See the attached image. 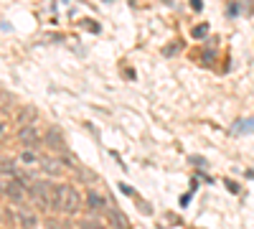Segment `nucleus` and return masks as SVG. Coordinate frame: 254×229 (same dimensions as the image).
I'll use <instances>...</instances> for the list:
<instances>
[{"label":"nucleus","mask_w":254,"mask_h":229,"mask_svg":"<svg viewBox=\"0 0 254 229\" xmlns=\"http://www.w3.org/2000/svg\"><path fill=\"white\" fill-rule=\"evenodd\" d=\"M81 206V196L74 186L69 183H56V209L64 214H76Z\"/></svg>","instance_id":"1"},{"label":"nucleus","mask_w":254,"mask_h":229,"mask_svg":"<svg viewBox=\"0 0 254 229\" xmlns=\"http://www.w3.org/2000/svg\"><path fill=\"white\" fill-rule=\"evenodd\" d=\"M28 196L38 206H44V209H56V183L51 181H33L28 189Z\"/></svg>","instance_id":"2"},{"label":"nucleus","mask_w":254,"mask_h":229,"mask_svg":"<svg viewBox=\"0 0 254 229\" xmlns=\"http://www.w3.org/2000/svg\"><path fill=\"white\" fill-rule=\"evenodd\" d=\"M3 194L8 196V201H10V204L20 206V209H23L26 201H28V189H26V186L20 183L18 178H13V181L8 178V181H5V189H3Z\"/></svg>","instance_id":"3"},{"label":"nucleus","mask_w":254,"mask_h":229,"mask_svg":"<svg viewBox=\"0 0 254 229\" xmlns=\"http://www.w3.org/2000/svg\"><path fill=\"white\" fill-rule=\"evenodd\" d=\"M18 138H20V143L26 145L28 151H33L36 145L41 143V138H38V133H36V128H20V133H18Z\"/></svg>","instance_id":"4"},{"label":"nucleus","mask_w":254,"mask_h":229,"mask_svg":"<svg viewBox=\"0 0 254 229\" xmlns=\"http://www.w3.org/2000/svg\"><path fill=\"white\" fill-rule=\"evenodd\" d=\"M41 168H44V173H49V176H61L64 173V165L56 158H44L41 160Z\"/></svg>","instance_id":"5"},{"label":"nucleus","mask_w":254,"mask_h":229,"mask_svg":"<svg viewBox=\"0 0 254 229\" xmlns=\"http://www.w3.org/2000/svg\"><path fill=\"white\" fill-rule=\"evenodd\" d=\"M87 209H89V212H104V209H107V201H104L99 194L89 191V194H87Z\"/></svg>","instance_id":"6"},{"label":"nucleus","mask_w":254,"mask_h":229,"mask_svg":"<svg viewBox=\"0 0 254 229\" xmlns=\"http://www.w3.org/2000/svg\"><path fill=\"white\" fill-rule=\"evenodd\" d=\"M46 143L51 145L54 151H64V148H66V143H64V138H61V133H59L56 128L46 133Z\"/></svg>","instance_id":"7"},{"label":"nucleus","mask_w":254,"mask_h":229,"mask_svg":"<svg viewBox=\"0 0 254 229\" xmlns=\"http://www.w3.org/2000/svg\"><path fill=\"white\" fill-rule=\"evenodd\" d=\"M110 222H112V229H130V224H127V217H125L120 209H110Z\"/></svg>","instance_id":"8"},{"label":"nucleus","mask_w":254,"mask_h":229,"mask_svg":"<svg viewBox=\"0 0 254 229\" xmlns=\"http://www.w3.org/2000/svg\"><path fill=\"white\" fill-rule=\"evenodd\" d=\"M0 173H3V176H18V168H15V160H8V158H3V160H0Z\"/></svg>","instance_id":"9"},{"label":"nucleus","mask_w":254,"mask_h":229,"mask_svg":"<svg viewBox=\"0 0 254 229\" xmlns=\"http://www.w3.org/2000/svg\"><path fill=\"white\" fill-rule=\"evenodd\" d=\"M234 133H254V117H247V120L234 122Z\"/></svg>","instance_id":"10"},{"label":"nucleus","mask_w":254,"mask_h":229,"mask_svg":"<svg viewBox=\"0 0 254 229\" xmlns=\"http://www.w3.org/2000/svg\"><path fill=\"white\" fill-rule=\"evenodd\" d=\"M18 219H20V227H23V229H36V217H33V214L20 212V214H18Z\"/></svg>","instance_id":"11"},{"label":"nucleus","mask_w":254,"mask_h":229,"mask_svg":"<svg viewBox=\"0 0 254 229\" xmlns=\"http://www.w3.org/2000/svg\"><path fill=\"white\" fill-rule=\"evenodd\" d=\"M79 229H104V224L97 222V219H81L79 222Z\"/></svg>","instance_id":"12"},{"label":"nucleus","mask_w":254,"mask_h":229,"mask_svg":"<svg viewBox=\"0 0 254 229\" xmlns=\"http://www.w3.org/2000/svg\"><path fill=\"white\" fill-rule=\"evenodd\" d=\"M20 160H23V163H28V165H33V163H38V155L33 153V151H23V153H20Z\"/></svg>","instance_id":"13"},{"label":"nucleus","mask_w":254,"mask_h":229,"mask_svg":"<svg viewBox=\"0 0 254 229\" xmlns=\"http://www.w3.org/2000/svg\"><path fill=\"white\" fill-rule=\"evenodd\" d=\"M206 33H208V26H206V23H201V26L193 28V38H203Z\"/></svg>","instance_id":"14"},{"label":"nucleus","mask_w":254,"mask_h":229,"mask_svg":"<svg viewBox=\"0 0 254 229\" xmlns=\"http://www.w3.org/2000/svg\"><path fill=\"white\" fill-rule=\"evenodd\" d=\"M190 5H193L196 10H201V0H190Z\"/></svg>","instance_id":"15"},{"label":"nucleus","mask_w":254,"mask_h":229,"mask_svg":"<svg viewBox=\"0 0 254 229\" xmlns=\"http://www.w3.org/2000/svg\"><path fill=\"white\" fill-rule=\"evenodd\" d=\"M0 135H3V122H0Z\"/></svg>","instance_id":"16"}]
</instances>
